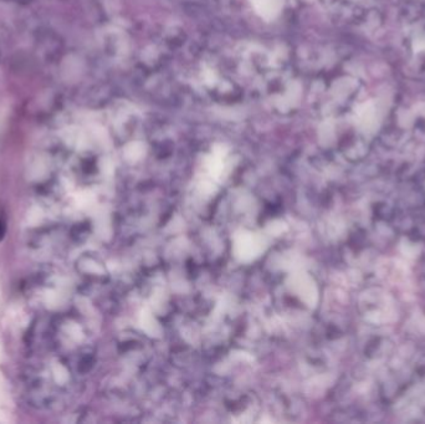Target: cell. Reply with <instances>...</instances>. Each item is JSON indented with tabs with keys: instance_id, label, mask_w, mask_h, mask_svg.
I'll use <instances>...</instances> for the list:
<instances>
[{
	"instance_id": "6da1fadb",
	"label": "cell",
	"mask_w": 425,
	"mask_h": 424,
	"mask_svg": "<svg viewBox=\"0 0 425 424\" xmlns=\"http://www.w3.org/2000/svg\"><path fill=\"white\" fill-rule=\"evenodd\" d=\"M5 232H7V226H5V222L3 219H0V240L4 238Z\"/></svg>"
}]
</instances>
